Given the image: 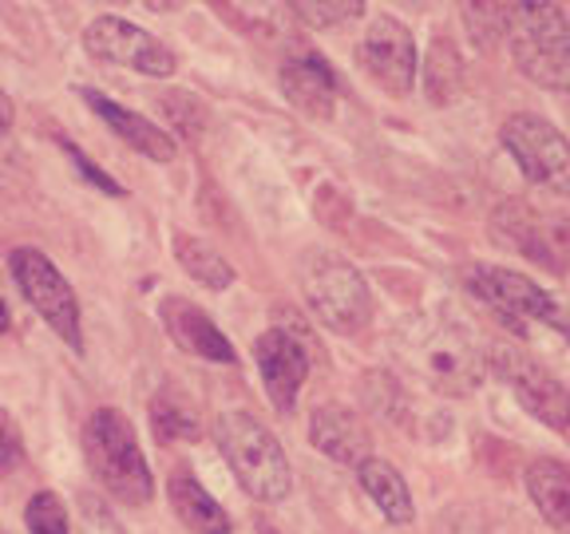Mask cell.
<instances>
[{"label":"cell","mask_w":570,"mask_h":534,"mask_svg":"<svg viewBox=\"0 0 570 534\" xmlns=\"http://www.w3.org/2000/svg\"><path fill=\"white\" fill-rule=\"evenodd\" d=\"M392 353L401 356V365L428 388L444 396H468L483 380V353L475 337L463 325L444 317H412L404 329L392 337Z\"/></svg>","instance_id":"1"},{"label":"cell","mask_w":570,"mask_h":534,"mask_svg":"<svg viewBox=\"0 0 570 534\" xmlns=\"http://www.w3.org/2000/svg\"><path fill=\"white\" fill-rule=\"evenodd\" d=\"M214 439L230 463L234 479L246 487V495L262 498V503H277L289 495L294 472H289L285 447L277 444V436L262 419H254L249 412H226L214 424Z\"/></svg>","instance_id":"2"},{"label":"cell","mask_w":570,"mask_h":534,"mask_svg":"<svg viewBox=\"0 0 570 534\" xmlns=\"http://www.w3.org/2000/svg\"><path fill=\"white\" fill-rule=\"evenodd\" d=\"M511 60L547 91H570V24L559 4H508Z\"/></svg>","instance_id":"3"},{"label":"cell","mask_w":570,"mask_h":534,"mask_svg":"<svg viewBox=\"0 0 570 534\" xmlns=\"http://www.w3.org/2000/svg\"><path fill=\"white\" fill-rule=\"evenodd\" d=\"M83 455H88L96 479L116 498L135 503V507L151 503V495H155L151 467L142 459V447H139V439H135L124 412H116V408L91 412L88 424H83Z\"/></svg>","instance_id":"4"},{"label":"cell","mask_w":570,"mask_h":534,"mask_svg":"<svg viewBox=\"0 0 570 534\" xmlns=\"http://www.w3.org/2000/svg\"><path fill=\"white\" fill-rule=\"evenodd\" d=\"M302 294L321 325L341 337H353L373 320V297L361 269L330 249H313L302 258Z\"/></svg>","instance_id":"5"},{"label":"cell","mask_w":570,"mask_h":534,"mask_svg":"<svg viewBox=\"0 0 570 534\" xmlns=\"http://www.w3.org/2000/svg\"><path fill=\"white\" fill-rule=\"evenodd\" d=\"M491 238L551 274H570V218L562 214L534 210L523 198H508L491 214Z\"/></svg>","instance_id":"6"},{"label":"cell","mask_w":570,"mask_h":534,"mask_svg":"<svg viewBox=\"0 0 570 534\" xmlns=\"http://www.w3.org/2000/svg\"><path fill=\"white\" fill-rule=\"evenodd\" d=\"M468 289L515 325L539 320V325H551L554 333L570 340V297L551 294L531 277L503 266H472L468 269Z\"/></svg>","instance_id":"7"},{"label":"cell","mask_w":570,"mask_h":534,"mask_svg":"<svg viewBox=\"0 0 570 534\" xmlns=\"http://www.w3.org/2000/svg\"><path fill=\"white\" fill-rule=\"evenodd\" d=\"M499 142L508 147V155L531 182L554 195H570V139L551 119L531 116V111L508 116L499 127Z\"/></svg>","instance_id":"8"},{"label":"cell","mask_w":570,"mask_h":534,"mask_svg":"<svg viewBox=\"0 0 570 534\" xmlns=\"http://www.w3.org/2000/svg\"><path fill=\"white\" fill-rule=\"evenodd\" d=\"M12 277H17L20 294L32 301V309L48 320V329L63 340L68 348L80 353L83 340H80V301H76V289L68 285V277L52 266V261L32 246H20L12 249Z\"/></svg>","instance_id":"9"},{"label":"cell","mask_w":570,"mask_h":534,"mask_svg":"<svg viewBox=\"0 0 570 534\" xmlns=\"http://www.w3.org/2000/svg\"><path fill=\"white\" fill-rule=\"evenodd\" d=\"M488 365L499 373V380L511 384L519 404L539 424L554 427V432H570V388H562L543 365H534L531 356L519 353L515 345H495L488 353Z\"/></svg>","instance_id":"10"},{"label":"cell","mask_w":570,"mask_h":534,"mask_svg":"<svg viewBox=\"0 0 570 534\" xmlns=\"http://www.w3.org/2000/svg\"><path fill=\"white\" fill-rule=\"evenodd\" d=\"M83 48H88L96 60L119 63V68L142 71V76H155V80H167L175 71V52H170L163 40H155L151 32L127 24L119 17H96L83 28Z\"/></svg>","instance_id":"11"},{"label":"cell","mask_w":570,"mask_h":534,"mask_svg":"<svg viewBox=\"0 0 570 534\" xmlns=\"http://www.w3.org/2000/svg\"><path fill=\"white\" fill-rule=\"evenodd\" d=\"M361 60L368 76L381 83L389 96H409L416 80V40L396 17H376L361 40Z\"/></svg>","instance_id":"12"},{"label":"cell","mask_w":570,"mask_h":534,"mask_svg":"<svg viewBox=\"0 0 570 534\" xmlns=\"http://www.w3.org/2000/svg\"><path fill=\"white\" fill-rule=\"evenodd\" d=\"M254 360H258L262 384H266L274 408H294L297 392H302L305 376H309V348H305V340L285 329H269L254 340Z\"/></svg>","instance_id":"13"},{"label":"cell","mask_w":570,"mask_h":534,"mask_svg":"<svg viewBox=\"0 0 570 534\" xmlns=\"http://www.w3.org/2000/svg\"><path fill=\"white\" fill-rule=\"evenodd\" d=\"M282 91L297 111L313 119H330L333 103H337V76H333L330 63L321 60V52L294 44L282 60Z\"/></svg>","instance_id":"14"},{"label":"cell","mask_w":570,"mask_h":534,"mask_svg":"<svg viewBox=\"0 0 570 534\" xmlns=\"http://www.w3.org/2000/svg\"><path fill=\"white\" fill-rule=\"evenodd\" d=\"M159 320H163V329H167V337L175 340L183 353H195V356H203V360H214V365H234V345L195 301L167 297V301L159 305Z\"/></svg>","instance_id":"15"},{"label":"cell","mask_w":570,"mask_h":534,"mask_svg":"<svg viewBox=\"0 0 570 534\" xmlns=\"http://www.w3.org/2000/svg\"><path fill=\"white\" fill-rule=\"evenodd\" d=\"M309 444L321 455L345 463V467H361L373 455V436H368L365 419L356 416L353 408L341 404H321L309 416Z\"/></svg>","instance_id":"16"},{"label":"cell","mask_w":570,"mask_h":534,"mask_svg":"<svg viewBox=\"0 0 570 534\" xmlns=\"http://www.w3.org/2000/svg\"><path fill=\"white\" fill-rule=\"evenodd\" d=\"M80 96H83V103H88L91 111H96V116L119 135V139L131 142L139 155H147V159H155V162H170V159H175V139H170V135L163 131L159 123L135 116V111H127V107L116 103V99L99 96L96 88H80Z\"/></svg>","instance_id":"17"},{"label":"cell","mask_w":570,"mask_h":534,"mask_svg":"<svg viewBox=\"0 0 570 534\" xmlns=\"http://www.w3.org/2000/svg\"><path fill=\"white\" fill-rule=\"evenodd\" d=\"M167 498L175 515L183 518V526H190L195 534H230V515L223 511V503L187 472L175 467L167 479Z\"/></svg>","instance_id":"18"},{"label":"cell","mask_w":570,"mask_h":534,"mask_svg":"<svg viewBox=\"0 0 570 534\" xmlns=\"http://www.w3.org/2000/svg\"><path fill=\"white\" fill-rule=\"evenodd\" d=\"M527 495L547 526L570 534V467L559 459H534L527 467Z\"/></svg>","instance_id":"19"},{"label":"cell","mask_w":570,"mask_h":534,"mask_svg":"<svg viewBox=\"0 0 570 534\" xmlns=\"http://www.w3.org/2000/svg\"><path fill=\"white\" fill-rule=\"evenodd\" d=\"M356 479H361V487L368 491V498L376 503V511H381L392 526H404V523H412V518H416L409 483L401 479V472H396L389 459H376V455H368V459L356 467Z\"/></svg>","instance_id":"20"},{"label":"cell","mask_w":570,"mask_h":534,"mask_svg":"<svg viewBox=\"0 0 570 534\" xmlns=\"http://www.w3.org/2000/svg\"><path fill=\"white\" fill-rule=\"evenodd\" d=\"M175 258H178V266L187 269L195 281H203L206 289H230V285H234V266L210 246V241L178 234V238H175Z\"/></svg>","instance_id":"21"},{"label":"cell","mask_w":570,"mask_h":534,"mask_svg":"<svg viewBox=\"0 0 570 534\" xmlns=\"http://www.w3.org/2000/svg\"><path fill=\"white\" fill-rule=\"evenodd\" d=\"M424 88H428V99L432 103H452L463 88V63H460V52H455L452 40L436 36L432 48H428V60H424Z\"/></svg>","instance_id":"22"},{"label":"cell","mask_w":570,"mask_h":534,"mask_svg":"<svg viewBox=\"0 0 570 534\" xmlns=\"http://www.w3.org/2000/svg\"><path fill=\"white\" fill-rule=\"evenodd\" d=\"M151 419H155V432H159L163 439H198V416L190 412L187 400L155 396Z\"/></svg>","instance_id":"23"},{"label":"cell","mask_w":570,"mask_h":534,"mask_svg":"<svg viewBox=\"0 0 570 534\" xmlns=\"http://www.w3.org/2000/svg\"><path fill=\"white\" fill-rule=\"evenodd\" d=\"M24 526L32 534H68V511L56 491H36L24 507Z\"/></svg>","instance_id":"24"},{"label":"cell","mask_w":570,"mask_h":534,"mask_svg":"<svg viewBox=\"0 0 570 534\" xmlns=\"http://www.w3.org/2000/svg\"><path fill=\"white\" fill-rule=\"evenodd\" d=\"M463 17L480 48H495L508 36V4H463Z\"/></svg>","instance_id":"25"},{"label":"cell","mask_w":570,"mask_h":534,"mask_svg":"<svg viewBox=\"0 0 570 534\" xmlns=\"http://www.w3.org/2000/svg\"><path fill=\"white\" fill-rule=\"evenodd\" d=\"M289 12L309 28H333V24H345V20L361 17L365 4H361V0H348V4H330V0L309 4V0H297V4H289Z\"/></svg>","instance_id":"26"},{"label":"cell","mask_w":570,"mask_h":534,"mask_svg":"<svg viewBox=\"0 0 570 534\" xmlns=\"http://www.w3.org/2000/svg\"><path fill=\"white\" fill-rule=\"evenodd\" d=\"M24 463V439L9 412H0V475H12Z\"/></svg>","instance_id":"27"},{"label":"cell","mask_w":570,"mask_h":534,"mask_svg":"<svg viewBox=\"0 0 570 534\" xmlns=\"http://www.w3.org/2000/svg\"><path fill=\"white\" fill-rule=\"evenodd\" d=\"M63 151H68L71 159H76V167H80L83 175H88V182H91V187L107 190V195H124V187H116V182H111V178H107L104 170H99V167H91V162L83 159V151H80V147H71V142H68V147H63Z\"/></svg>","instance_id":"28"},{"label":"cell","mask_w":570,"mask_h":534,"mask_svg":"<svg viewBox=\"0 0 570 534\" xmlns=\"http://www.w3.org/2000/svg\"><path fill=\"white\" fill-rule=\"evenodd\" d=\"M12 127V99L0 91V131H9Z\"/></svg>","instance_id":"29"},{"label":"cell","mask_w":570,"mask_h":534,"mask_svg":"<svg viewBox=\"0 0 570 534\" xmlns=\"http://www.w3.org/2000/svg\"><path fill=\"white\" fill-rule=\"evenodd\" d=\"M9 329V313H4V301H0V333Z\"/></svg>","instance_id":"30"}]
</instances>
